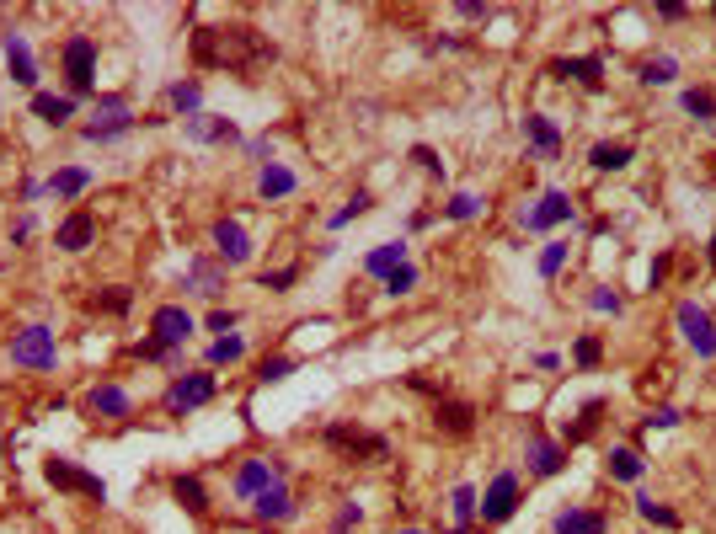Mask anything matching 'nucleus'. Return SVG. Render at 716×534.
<instances>
[{
  "mask_svg": "<svg viewBox=\"0 0 716 534\" xmlns=\"http://www.w3.org/2000/svg\"><path fill=\"white\" fill-rule=\"evenodd\" d=\"M610 470H615V481H636V476H642V460H636L631 449H620L615 460H610Z\"/></svg>",
  "mask_w": 716,
  "mask_h": 534,
  "instance_id": "34",
  "label": "nucleus"
},
{
  "mask_svg": "<svg viewBox=\"0 0 716 534\" xmlns=\"http://www.w3.org/2000/svg\"><path fill=\"white\" fill-rule=\"evenodd\" d=\"M33 113L43 123H54V129H65V123L75 118V97H54V91H38L33 97Z\"/></svg>",
  "mask_w": 716,
  "mask_h": 534,
  "instance_id": "15",
  "label": "nucleus"
},
{
  "mask_svg": "<svg viewBox=\"0 0 716 534\" xmlns=\"http://www.w3.org/2000/svg\"><path fill=\"white\" fill-rule=\"evenodd\" d=\"M188 134L204 139V145L209 139H230V145H236V123L230 118H188Z\"/></svg>",
  "mask_w": 716,
  "mask_h": 534,
  "instance_id": "22",
  "label": "nucleus"
},
{
  "mask_svg": "<svg viewBox=\"0 0 716 534\" xmlns=\"http://www.w3.org/2000/svg\"><path fill=\"white\" fill-rule=\"evenodd\" d=\"M209 332H236V316H230V310H214V316H209Z\"/></svg>",
  "mask_w": 716,
  "mask_h": 534,
  "instance_id": "45",
  "label": "nucleus"
},
{
  "mask_svg": "<svg viewBox=\"0 0 716 534\" xmlns=\"http://www.w3.org/2000/svg\"><path fill=\"white\" fill-rule=\"evenodd\" d=\"M289 374H294V358H268L257 380H262V385H278V380H289Z\"/></svg>",
  "mask_w": 716,
  "mask_h": 534,
  "instance_id": "38",
  "label": "nucleus"
},
{
  "mask_svg": "<svg viewBox=\"0 0 716 534\" xmlns=\"http://www.w3.org/2000/svg\"><path fill=\"white\" fill-rule=\"evenodd\" d=\"M204 401H214V374H182V380L166 390V412L171 417L193 412V406H204Z\"/></svg>",
  "mask_w": 716,
  "mask_h": 534,
  "instance_id": "6",
  "label": "nucleus"
},
{
  "mask_svg": "<svg viewBox=\"0 0 716 534\" xmlns=\"http://www.w3.org/2000/svg\"><path fill=\"white\" fill-rule=\"evenodd\" d=\"M524 134L535 139V150H540V155H556V150H562V134H556V129H551V123L540 118V113H535V118L524 123Z\"/></svg>",
  "mask_w": 716,
  "mask_h": 534,
  "instance_id": "26",
  "label": "nucleus"
},
{
  "mask_svg": "<svg viewBox=\"0 0 716 534\" xmlns=\"http://www.w3.org/2000/svg\"><path fill=\"white\" fill-rule=\"evenodd\" d=\"M188 278L198 284V294H220V267H214V262H193Z\"/></svg>",
  "mask_w": 716,
  "mask_h": 534,
  "instance_id": "30",
  "label": "nucleus"
},
{
  "mask_svg": "<svg viewBox=\"0 0 716 534\" xmlns=\"http://www.w3.org/2000/svg\"><path fill=\"white\" fill-rule=\"evenodd\" d=\"M54 241H59V251H86L91 241H97V214H91V209L65 214V219H59V230H54Z\"/></svg>",
  "mask_w": 716,
  "mask_h": 534,
  "instance_id": "9",
  "label": "nucleus"
},
{
  "mask_svg": "<svg viewBox=\"0 0 716 534\" xmlns=\"http://www.w3.org/2000/svg\"><path fill=\"white\" fill-rule=\"evenodd\" d=\"M476 209H481V198H471V193H455V198H449V209H444V214H449V219H471Z\"/></svg>",
  "mask_w": 716,
  "mask_h": 534,
  "instance_id": "40",
  "label": "nucleus"
},
{
  "mask_svg": "<svg viewBox=\"0 0 716 534\" xmlns=\"http://www.w3.org/2000/svg\"><path fill=\"white\" fill-rule=\"evenodd\" d=\"M626 161H631L626 145H599V150H594V166H599V171H620Z\"/></svg>",
  "mask_w": 716,
  "mask_h": 534,
  "instance_id": "32",
  "label": "nucleus"
},
{
  "mask_svg": "<svg viewBox=\"0 0 716 534\" xmlns=\"http://www.w3.org/2000/svg\"><path fill=\"white\" fill-rule=\"evenodd\" d=\"M278 481V470L268 460H246L236 470V497H257V492H268V486Z\"/></svg>",
  "mask_w": 716,
  "mask_h": 534,
  "instance_id": "14",
  "label": "nucleus"
},
{
  "mask_svg": "<svg viewBox=\"0 0 716 534\" xmlns=\"http://www.w3.org/2000/svg\"><path fill=\"white\" fill-rule=\"evenodd\" d=\"M43 476H49V486H59V492H81V497H102V476H91V470H81L75 460H54L43 465Z\"/></svg>",
  "mask_w": 716,
  "mask_h": 534,
  "instance_id": "5",
  "label": "nucleus"
},
{
  "mask_svg": "<svg viewBox=\"0 0 716 534\" xmlns=\"http://www.w3.org/2000/svg\"><path fill=\"white\" fill-rule=\"evenodd\" d=\"M439 428L455 433V438H465V433L476 428V412H471L465 401H439Z\"/></svg>",
  "mask_w": 716,
  "mask_h": 534,
  "instance_id": "20",
  "label": "nucleus"
},
{
  "mask_svg": "<svg viewBox=\"0 0 716 534\" xmlns=\"http://www.w3.org/2000/svg\"><path fill=\"white\" fill-rule=\"evenodd\" d=\"M556 534H604V513H562L556 518Z\"/></svg>",
  "mask_w": 716,
  "mask_h": 534,
  "instance_id": "24",
  "label": "nucleus"
},
{
  "mask_svg": "<svg viewBox=\"0 0 716 534\" xmlns=\"http://www.w3.org/2000/svg\"><path fill=\"white\" fill-rule=\"evenodd\" d=\"M252 513H257V518H289L294 502H289V492H284V481H273L268 492H257V497H252Z\"/></svg>",
  "mask_w": 716,
  "mask_h": 534,
  "instance_id": "19",
  "label": "nucleus"
},
{
  "mask_svg": "<svg viewBox=\"0 0 716 534\" xmlns=\"http://www.w3.org/2000/svg\"><path fill=\"white\" fill-rule=\"evenodd\" d=\"M0 454H6V444H0Z\"/></svg>",
  "mask_w": 716,
  "mask_h": 534,
  "instance_id": "52",
  "label": "nucleus"
},
{
  "mask_svg": "<svg viewBox=\"0 0 716 534\" xmlns=\"http://www.w3.org/2000/svg\"><path fill=\"white\" fill-rule=\"evenodd\" d=\"M150 337L166 342V348H182V342L193 337V316H188L182 305H161V310L150 316Z\"/></svg>",
  "mask_w": 716,
  "mask_h": 534,
  "instance_id": "8",
  "label": "nucleus"
},
{
  "mask_svg": "<svg viewBox=\"0 0 716 534\" xmlns=\"http://www.w3.org/2000/svg\"><path fill=\"white\" fill-rule=\"evenodd\" d=\"M449 508H455L460 529H465V524L476 518V492H471V486H455V492H449Z\"/></svg>",
  "mask_w": 716,
  "mask_h": 534,
  "instance_id": "31",
  "label": "nucleus"
},
{
  "mask_svg": "<svg viewBox=\"0 0 716 534\" xmlns=\"http://www.w3.org/2000/svg\"><path fill=\"white\" fill-rule=\"evenodd\" d=\"M241 353H246V342H241V337H220V342L209 348V364H236Z\"/></svg>",
  "mask_w": 716,
  "mask_h": 534,
  "instance_id": "33",
  "label": "nucleus"
},
{
  "mask_svg": "<svg viewBox=\"0 0 716 534\" xmlns=\"http://www.w3.org/2000/svg\"><path fill=\"white\" fill-rule=\"evenodd\" d=\"M166 102L177 107V113H198V102H204V91H198V81H177L166 91Z\"/></svg>",
  "mask_w": 716,
  "mask_h": 534,
  "instance_id": "29",
  "label": "nucleus"
},
{
  "mask_svg": "<svg viewBox=\"0 0 716 534\" xmlns=\"http://www.w3.org/2000/svg\"><path fill=\"white\" fill-rule=\"evenodd\" d=\"M214 251H220V262H230V267L252 262V241H246L241 219H220V225H214Z\"/></svg>",
  "mask_w": 716,
  "mask_h": 534,
  "instance_id": "10",
  "label": "nucleus"
},
{
  "mask_svg": "<svg viewBox=\"0 0 716 534\" xmlns=\"http://www.w3.org/2000/svg\"><path fill=\"white\" fill-rule=\"evenodd\" d=\"M97 305H107V310H129V289H113L107 300H97Z\"/></svg>",
  "mask_w": 716,
  "mask_h": 534,
  "instance_id": "47",
  "label": "nucleus"
},
{
  "mask_svg": "<svg viewBox=\"0 0 716 534\" xmlns=\"http://www.w3.org/2000/svg\"><path fill=\"white\" fill-rule=\"evenodd\" d=\"M6 65H11V81L17 86H38V65H33V49H27L22 33H6Z\"/></svg>",
  "mask_w": 716,
  "mask_h": 534,
  "instance_id": "12",
  "label": "nucleus"
},
{
  "mask_svg": "<svg viewBox=\"0 0 716 534\" xmlns=\"http://www.w3.org/2000/svg\"><path fill=\"white\" fill-rule=\"evenodd\" d=\"M27 235H33V219H17V225H11V246H22Z\"/></svg>",
  "mask_w": 716,
  "mask_h": 534,
  "instance_id": "48",
  "label": "nucleus"
},
{
  "mask_svg": "<svg viewBox=\"0 0 716 534\" xmlns=\"http://www.w3.org/2000/svg\"><path fill=\"white\" fill-rule=\"evenodd\" d=\"M556 75H562V81H583V86H599V59H562V65H551Z\"/></svg>",
  "mask_w": 716,
  "mask_h": 534,
  "instance_id": "28",
  "label": "nucleus"
},
{
  "mask_svg": "<svg viewBox=\"0 0 716 534\" xmlns=\"http://www.w3.org/2000/svg\"><path fill=\"white\" fill-rule=\"evenodd\" d=\"M54 358H59V342L49 326H22L11 337V364L17 369H54Z\"/></svg>",
  "mask_w": 716,
  "mask_h": 534,
  "instance_id": "2",
  "label": "nucleus"
},
{
  "mask_svg": "<svg viewBox=\"0 0 716 534\" xmlns=\"http://www.w3.org/2000/svg\"><path fill=\"white\" fill-rule=\"evenodd\" d=\"M642 81H647V86L674 81V59H647V65H642Z\"/></svg>",
  "mask_w": 716,
  "mask_h": 534,
  "instance_id": "35",
  "label": "nucleus"
},
{
  "mask_svg": "<svg viewBox=\"0 0 716 534\" xmlns=\"http://www.w3.org/2000/svg\"><path fill=\"white\" fill-rule=\"evenodd\" d=\"M86 412H97V417H129V390H123V385H91L86 390Z\"/></svg>",
  "mask_w": 716,
  "mask_h": 534,
  "instance_id": "13",
  "label": "nucleus"
},
{
  "mask_svg": "<svg viewBox=\"0 0 716 534\" xmlns=\"http://www.w3.org/2000/svg\"><path fill=\"white\" fill-rule=\"evenodd\" d=\"M401 262H407V246H401V241H385L380 251H369V257H364V273H369V278H391Z\"/></svg>",
  "mask_w": 716,
  "mask_h": 534,
  "instance_id": "16",
  "label": "nucleus"
},
{
  "mask_svg": "<svg viewBox=\"0 0 716 534\" xmlns=\"http://www.w3.org/2000/svg\"><path fill=\"white\" fill-rule=\"evenodd\" d=\"M679 326H684V337H690L695 353H706V358L716 353V326L700 305H679Z\"/></svg>",
  "mask_w": 716,
  "mask_h": 534,
  "instance_id": "11",
  "label": "nucleus"
},
{
  "mask_svg": "<svg viewBox=\"0 0 716 534\" xmlns=\"http://www.w3.org/2000/svg\"><path fill=\"white\" fill-rule=\"evenodd\" d=\"M684 107H690L695 118H716V97H711V91H690V97H684Z\"/></svg>",
  "mask_w": 716,
  "mask_h": 534,
  "instance_id": "39",
  "label": "nucleus"
},
{
  "mask_svg": "<svg viewBox=\"0 0 716 534\" xmlns=\"http://www.w3.org/2000/svg\"><path fill=\"white\" fill-rule=\"evenodd\" d=\"M642 518H652V524H674V513H668V508H658L652 497H642Z\"/></svg>",
  "mask_w": 716,
  "mask_h": 534,
  "instance_id": "43",
  "label": "nucleus"
},
{
  "mask_svg": "<svg viewBox=\"0 0 716 534\" xmlns=\"http://www.w3.org/2000/svg\"><path fill=\"white\" fill-rule=\"evenodd\" d=\"M567 214H572V203H567L562 193H546V203H540V209L524 214V225H529V230H546V225H562Z\"/></svg>",
  "mask_w": 716,
  "mask_h": 534,
  "instance_id": "18",
  "label": "nucleus"
},
{
  "mask_svg": "<svg viewBox=\"0 0 716 534\" xmlns=\"http://www.w3.org/2000/svg\"><path fill=\"white\" fill-rule=\"evenodd\" d=\"M594 310H620V300H615V294H604V289H599V294H594Z\"/></svg>",
  "mask_w": 716,
  "mask_h": 534,
  "instance_id": "50",
  "label": "nucleus"
},
{
  "mask_svg": "<svg viewBox=\"0 0 716 534\" xmlns=\"http://www.w3.org/2000/svg\"><path fill=\"white\" fill-rule=\"evenodd\" d=\"M711 257H716V246H711Z\"/></svg>",
  "mask_w": 716,
  "mask_h": 534,
  "instance_id": "53",
  "label": "nucleus"
},
{
  "mask_svg": "<svg viewBox=\"0 0 716 534\" xmlns=\"http://www.w3.org/2000/svg\"><path fill=\"white\" fill-rule=\"evenodd\" d=\"M562 262H567V246H562V241H551L546 251H540V273H546V278L562 273Z\"/></svg>",
  "mask_w": 716,
  "mask_h": 534,
  "instance_id": "36",
  "label": "nucleus"
},
{
  "mask_svg": "<svg viewBox=\"0 0 716 534\" xmlns=\"http://www.w3.org/2000/svg\"><path fill=\"white\" fill-rule=\"evenodd\" d=\"M594 358H599V342L583 337V342H578V364H594Z\"/></svg>",
  "mask_w": 716,
  "mask_h": 534,
  "instance_id": "46",
  "label": "nucleus"
},
{
  "mask_svg": "<svg viewBox=\"0 0 716 534\" xmlns=\"http://www.w3.org/2000/svg\"><path fill=\"white\" fill-rule=\"evenodd\" d=\"M513 508H519V476H497L492 486H487V497L476 502V513L487 518V524H503V518H513Z\"/></svg>",
  "mask_w": 716,
  "mask_h": 534,
  "instance_id": "7",
  "label": "nucleus"
},
{
  "mask_svg": "<svg viewBox=\"0 0 716 534\" xmlns=\"http://www.w3.org/2000/svg\"><path fill=\"white\" fill-rule=\"evenodd\" d=\"M647 422H652V428H674L679 412H668V406H663V412H658V417H647Z\"/></svg>",
  "mask_w": 716,
  "mask_h": 534,
  "instance_id": "49",
  "label": "nucleus"
},
{
  "mask_svg": "<svg viewBox=\"0 0 716 534\" xmlns=\"http://www.w3.org/2000/svg\"><path fill=\"white\" fill-rule=\"evenodd\" d=\"M193 59L209 70H262L273 59V43L257 27H198Z\"/></svg>",
  "mask_w": 716,
  "mask_h": 534,
  "instance_id": "1",
  "label": "nucleus"
},
{
  "mask_svg": "<svg viewBox=\"0 0 716 534\" xmlns=\"http://www.w3.org/2000/svg\"><path fill=\"white\" fill-rule=\"evenodd\" d=\"M529 465H535L540 476H556V470H562V449L546 444V438H535V444H529Z\"/></svg>",
  "mask_w": 716,
  "mask_h": 534,
  "instance_id": "27",
  "label": "nucleus"
},
{
  "mask_svg": "<svg viewBox=\"0 0 716 534\" xmlns=\"http://www.w3.org/2000/svg\"><path fill=\"white\" fill-rule=\"evenodd\" d=\"M300 278V267H278V273H262V289H289Z\"/></svg>",
  "mask_w": 716,
  "mask_h": 534,
  "instance_id": "42",
  "label": "nucleus"
},
{
  "mask_svg": "<svg viewBox=\"0 0 716 534\" xmlns=\"http://www.w3.org/2000/svg\"><path fill=\"white\" fill-rule=\"evenodd\" d=\"M257 193L268 198V203H273V198H289V193H294V171L278 166V161H268V166H262V177H257Z\"/></svg>",
  "mask_w": 716,
  "mask_h": 534,
  "instance_id": "17",
  "label": "nucleus"
},
{
  "mask_svg": "<svg viewBox=\"0 0 716 534\" xmlns=\"http://www.w3.org/2000/svg\"><path fill=\"white\" fill-rule=\"evenodd\" d=\"M54 193L59 198H75V193H86V187H91V171L86 166H65V171H54Z\"/></svg>",
  "mask_w": 716,
  "mask_h": 534,
  "instance_id": "25",
  "label": "nucleus"
},
{
  "mask_svg": "<svg viewBox=\"0 0 716 534\" xmlns=\"http://www.w3.org/2000/svg\"><path fill=\"white\" fill-rule=\"evenodd\" d=\"M326 444H332V449H369V454H385V444H380V438L353 433V428H326Z\"/></svg>",
  "mask_w": 716,
  "mask_h": 534,
  "instance_id": "23",
  "label": "nucleus"
},
{
  "mask_svg": "<svg viewBox=\"0 0 716 534\" xmlns=\"http://www.w3.org/2000/svg\"><path fill=\"white\" fill-rule=\"evenodd\" d=\"M401 534H423V529H401Z\"/></svg>",
  "mask_w": 716,
  "mask_h": 534,
  "instance_id": "51",
  "label": "nucleus"
},
{
  "mask_svg": "<svg viewBox=\"0 0 716 534\" xmlns=\"http://www.w3.org/2000/svg\"><path fill=\"white\" fill-rule=\"evenodd\" d=\"M353 524H358V502H348V508H342V513H337V524H332V534H348Z\"/></svg>",
  "mask_w": 716,
  "mask_h": 534,
  "instance_id": "44",
  "label": "nucleus"
},
{
  "mask_svg": "<svg viewBox=\"0 0 716 534\" xmlns=\"http://www.w3.org/2000/svg\"><path fill=\"white\" fill-rule=\"evenodd\" d=\"M412 284H417V267H412V262H401V267H396V273H391V278H385V294H407Z\"/></svg>",
  "mask_w": 716,
  "mask_h": 534,
  "instance_id": "37",
  "label": "nucleus"
},
{
  "mask_svg": "<svg viewBox=\"0 0 716 534\" xmlns=\"http://www.w3.org/2000/svg\"><path fill=\"white\" fill-rule=\"evenodd\" d=\"M65 81H70V97L81 102L91 86H97V43H91L86 33H75L65 43Z\"/></svg>",
  "mask_w": 716,
  "mask_h": 534,
  "instance_id": "3",
  "label": "nucleus"
},
{
  "mask_svg": "<svg viewBox=\"0 0 716 534\" xmlns=\"http://www.w3.org/2000/svg\"><path fill=\"white\" fill-rule=\"evenodd\" d=\"M134 129V113H129V102L123 97H102L97 102V113H91V123H86V139L91 145H107V139H118V134H129Z\"/></svg>",
  "mask_w": 716,
  "mask_h": 534,
  "instance_id": "4",
  "label": "nucleus"
},
{
  "mask_svg": "<svg viewBox=\"0 0 716 534\" xmlns=\"http://www.w3.org/2000/svg\"><path fill=\"white\" fill-rule=\"evenodd\" d=\"M460 534H465V529H460Z\"/></svg>",
  "mask_w": 716,
  "mask_h": 534,
  "instance_id": "54",
  "label": "nucleus"
},
{
  "mask_svg": "<svg viewBox=\"0 0 716 534\" xmlns=\"http://www.w3.org/2000/svg\"><path fill=\"white\" fill-rule=\"evenodd\" d=\"M364 209H369V193H353V198H348V209H337V214H332V225H348V219H358Z\"/></svg>",
  "mask_w": 716,
  "mask_h": 534,
  "instance_id": "41",
  "label": "nucleus"
},
{
  "mask_svg": "<svg viewBox=\"0 0 716 534\" xmlns=\"http://www.w3.org/2000/svg\"><path fill=\"white\" fill-rule=\"evenodd\" d=\"M171 497H177L188 513H209V497H204V481L198 476H171Z\"/></svg>",
  "mask_w": 716,
  "mask_h": 534,
  "instance_id": "21",
  "label": "nucleus"
}]
</instances>
